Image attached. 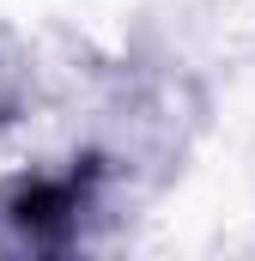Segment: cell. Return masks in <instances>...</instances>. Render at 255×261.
I'll return each mask as SVG.
<instances>
[{
	"label": "cell",
	"mask_w": 255,
	"mask_h": 261,
	"mask_svg": "<svg viewBox=\"0 0 255 261\" xmlns=\"http://www.w3.org/2000/svg\"><path fill=\"white\" fill-rule=\"evenodd\" d=\"M104 206V158H73L61 170H24L0 182V231L31 249H73Z\"/></svg>",
	"instance_id": "cell-1"
}]
</instances>
